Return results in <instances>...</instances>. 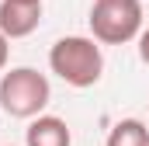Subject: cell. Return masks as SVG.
Masks as SVG:
<instances>
[{"label":"cell","mask_w":149,"mask_h":146,"mask_svg":"<svg viewBox=\"0 0 149 146\" xmlns=\"http://www.w3.org/2000/svg\"><path fill=\"white\" fill-rule=\"evenodd\" d=\"M49 70L70 87H94L104 73V52L87 35H66L49 49Z\"/></svg>","instance_id":"1"},{"label":"cell","mask_w":149,"mask_h":146,"mask_svg":"<svg viewBox=\"0 0 149 146\" xmlns=\"http://www.w3.org/2000/svg\"><path fill=\"white\" fill-rule=\"evenodd\" d=\"M52 101V87L45 73L31 66H14L0 77V108L10 118H38Z\"/></svg>","instance_id":"2"},{"label":"cell","mask_w":149,"mask_h":146,"mask_svg":"<svg viewBox=\"0 0 149 146\" xmlns=\"http://www.w3.org/2000/svg\"><path fill=\"white\" fill-rule=\"evenodd\" d=\"M87 21L97 45H125L142 35V0H94Z\"/></svg>","instance_id":"3"},{"label":"cell","mask_w":149,"mask_h":146,"mask_svg":"<svg viewBox=\"0 0 149 146\" xmlns=\"http://www.w3.org/2000/svg\"><path fill=\"white\" fill-rule=\"evenodd\" d=\"M42 25V4L0 0V32L7 38H28Z\"/></svg>","instance_id":"4"},{"label":"cell","mask_w":149,"mask_h":146,"mask_svg":"<svg viewBox=\"0 0 149 146\" xmlns=\"http://www.w3.org/2000/svg\"><path fill=\"white\" fill-rule=\"evenodd\" d=\"M73 132L59 115H38L24 129V146H70Z\"/></svg>","instance_id":"5"},{"label":"cell","mask_w":149,"mask_h":146,"mask_svg":"<svg viewBox=\"0 0 149 146\" xmlns=\"http://www.w3.org/2000/svg\"><path fill=\"white\" fill-rule=\"evenodd\" d=\"M108 146H149V125L139 118H121V122H114Z\"/></svg>","instance_id":"6"},{"label":"cell","mask_w":149,"mask_h":146,"mask_svg":"<svg viewBox=\"0 0 149 146\" xmlns=\"http://www.w3.org/2000/svg\"><path fill=\"white\" fill-rule=\"evenodd\" d=\"M135 42H139V59L149 66V28H142V35L135 38Z\"/></svg>","instance_id":"7"},{"label":"cell","mask_w":149,"mask_h":146,"mask_svg":"<svg viewBox=\"0 0 149 146\" xmlns=\"http://www.w3.org/2000/svg\"><path fill=\"white\" fill-rule=\"evenodd\" d=\"M7 52H10V38H7L3 32H0V70L7 66Z\"/></svg>","instance_id":"8"},{"label":"cell","mask_w":149,"mask_h":146,"mask_svg":"<svg viewBox=\"0 0 149 146\" xmlns=\"http://www.w3.org/2000/svg\"><path fill=\"white\" fill-rule=\"evenodd\" d=\"M17 4H42V0H17Z\"/></svg>","instance_id":"9"}]
</instances>
